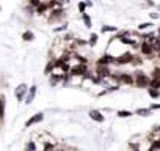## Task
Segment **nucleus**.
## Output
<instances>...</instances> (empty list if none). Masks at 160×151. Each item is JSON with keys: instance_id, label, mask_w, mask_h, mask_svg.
<instances>
[{"instance_id": "4", "label": "nucleus", "mask_w": 160, "mask_h": 151, "mask_svg": "<svg viewBox=\"0 0 160 151\" xmlns=\"http://www.w3.org/2000/svg\"><path fill=\"white\" fill-rule=\"evenodd\" d=\"M133 60H135V57L130 52H126L124 55L115 57V65H130Z\"/></svg>"}, {"instance_id": "27", "label": "nucleus", "mask_w": 160, "mask_h": 151, "mask_svg": "<svg viewBox=\"0 0 160 151\" xmlns=\"http://www.w3.org/2000/svg\"><path fill=\"white\" fill-rule=\"evenodd\" d=\"M151 79H160V69H158V68L152 71V77H151Z\"/></svg>"}, {"instance_id": "19", "label": "nucleus", "mask_w": 160, "mask_h": 151, "mask_svg": "<svg viewBox=\"0 0 160 151\" xmlns=\"http://www.w3.org/2000/svg\"><path fill=\"white\" fill-rule=\"evenodd\" d=\"M158 149H160V140H155V142H152V145H151L149 151H158Z\"/></svg>"}, {"instance_id": "14", "label": "nucleus", "mask_w": 160, "mask_h": 151, "mask_svg": "<svg viewBox=\"0 0 160 151\" xmlns=\"http://www.w3.org/2000/svg\"><path fill=\"white\" fill-rule=\"evenodd\" d=\"M57 66V60H50L49 63H47V66H46V69H44V72L46 74H50L52 71H53V68Z\"/></svg>"}, {"instance_id": "8", "label": "nucleus", "mask_w": 160, "mask_h": 151, "mask_svg": "<svg viewBox=\"0 0 160 151\" xmlns=\"http://www.w3.org/2000/svg\"><path fill=\"white\" fill-rule=\"evenodd\" d=\"M112 63H115V57L110 55V54H107V55H104L102 58H99L98 66H110Z\"/></svg>"}, {"instance_id": "29", "label": "nucleus", "mask_w": 160, "mask_h": 151, "mask_svg": "<svg viewBox=\"0 0 160 151\" xmlns=\"http://www.w3.org/2000/svg\"><path fill=\"white\" fill-rule=\"evenodd\" d=\"M151 110H155V109H160V104H152L151 107H149Z\"/></svg>"}, {"instance_id": "28", "label": "nucleus", "mask_w": 160, "mask_h": 151, "mask_svg": "<svg viewBox=\"0 0 160 151\" xmlns=\"http://www.w3.org/2000/svg\"><path fill=\"white\" fill-rule=\"evenodd\" d=\"M66 29H68V25H60V27L55 29V32H63V30H66Z\"/></svg>"}, {"instance_id": "9", "label": "nucleus", "mask_w": 160, "mask_h": 151, "mask_svg": "<svg viewBox=\"0 0 160 151\" xmlns=\"http://www.w3.org/2000/svg\"><path fill=\"white\" fill-rule=\"evenodd\" d=\"M42 120H44V115H42V113H35L30 120H27L25 128H30V126H33V124H36V123H41Z\"/></svg>"}, {"instance_id": "31", "label": "nucleus", "mask_w": 160, "mask_h": 151, "mask_svg": "<svg viewBox=\"0 0 160 151\" xmlns=\"http://www.w3.org/2000/svg\"><path fill=\"white\" fill-rule=\"evenodd\" d=\"M58 2H60V3H61V2H64V0H58Z\"/></svg>"}, {"instance_id": "16", "label": "nucleus", "mask_w": 160, "mask_h": 151, "mask_svg": "<svg viewBox=\"0 0 160 151\" xmlns=\"http://www.w3.org/2000/svg\"><path fill=\"white\" fill-rule=\"evenodd\" d=\"M5 117V99L0 96V120H3Z\"/></svg>"}, {"instance_id": "2", "label": "nucleus", "mask_w": 160, "mask_h": 151, "mask_svg": "<svg viewBox=\"0 0 160 151\" xmlns=\"http://www.w3.org/2000/svg\"><path fill=\"white\" fill-rule=\"evenodd\" d=\"M69 74L71 76H78V77H85L88 74V65L87 63H82V65H77L74 68L69 69Z\"/></svg>"}, {"instance_id": "18", "label": "nucleus", "mask_w": 160, "mask_h": 151, "mask_svg": "<svg viewBox=\"0 0 160 151\" xmlns=\"http://www.w3.org/2000/svg\"><path fill=\"white\" fill-rule=\"evenodd\" d=\"M130 115H132L130 110H119V112H118V117H119V118H127V117H130Z\"/></svg>"}, {"instance_id": "10", "label": "nucleus", "mask_w": 160, "mask_h": 151, "mask_svg": "<svg viewBox=\"0 0 160 151\" xmlns=\"http://www.w3.org/2000/svg\"><path fill=\"white\" fill-rule=\"evenodd\" d=\"M36 85H32L30 88H28V91H27V96H25V104H32L33 102V99H35V96H36Z\"/></svg>"}, {"instance_id": "5", "label": "nucleus", "mask_w": 160, "mask_h": 151, "mask_svg": "<svg viewBox=\"0 0 160 151\" xmlns=\"http://www.w3.org/2000/svg\"><path fill=\"white\" fill-rule=\"evenodd\" d=\"M27 91H28V87L25 85V84H21V85H18V88L14 90V96H16V99L21 102V101H24L25 99V96H27Z\"/></svg>"}, {"instance_id": "20", "label": "nucleus", "mask_w": 160, "mask_h": 151, "mask_svg": "<svg viewBox=\"0 0 160 151\" xmlns=\"http://www.w3.org/2000/svg\"><path fill=\"white\" fill-rule=\"evenodd\" d=\"M88 5H90V3H88V2H80V3H78V11H80V13H82V14H83V13H85V10H87V7H88Z\"/></svg>"}, {"instance_id": "22", "label": "nucleus", "mask_w": 160, "mask_h": 151, "mask_svg": "<svg viewBox=\"0 0 160 151\" xmlns=\"http://www.w3.org/2000/svg\"><path fill=\"white\" fill-rule=\"evenodd\" d=\"M116 30H118V29L113 27V25H104V27H102V32H104V33H105V32H116Z\"/></svg>"}, {"instance_id": "24", "label": "nucleus", "mask_w": 160, "mask_h": 151, "mask_svg": "<svg viewBox=\"0 0 160 151\" xmlns=\"http://www.w3.org/2000/svg\"><path fill=\"white\" fill-rule=\"evenodd\" d=\"M149 96H151V98H157V96H160V93H158V90L149 88Z\"/></svg>"}, {"instance_id": "11", "label": "nucleus", "mask_w": 160, "mask_h": 151, "mask_svg": "<svg viewBox=\"0 0 160 151\" xmlns=\"http://www.w3.org/2000/svg\"><path fill=\"white\" fill-rule=\"evenodd\" d=\"M63 8H53V10H50V21H58V19H61L63 18Z\"/></svg>"}, {"instance_id": "32", "label": "nucleus", "mask_w": 160, "mask_h": 151, "mask_svg": "<svg viewBox=\"0 0 160 151\" xmlns=\"http://www.w3.org/2000/svg\"><path fill=\"white\" fill-rule=\"evenodd\" d=\"M158 57H160V50H158Z\"/></svg>"}, {"instance_id": "6", "label": "nucleus", "mask_w": 160, "mask_h": 151, "mask_svg": "<svg viewBox=\"0 0 160 151\" xmlns=\"http://www.w3.org/2000/svg\"><path fill=\"white\" fill-rule=\"evenodd\" d=\"M140 52H141L143 55H146V57H151V55L154 54V47H152L151 43L141 41V44H140Z\"/></svg>"}, {"instance_id": "23", "label": "nucleus", "mask_w": 160, "mask_h": 151, "mask_svg": "<svg viewBox=\"0 0 160 151\" xmlns=\"http://www.w3.org/2000/svg\"><path fill=\"white\" fill-rule=\"evenodd\" d=\"M149 112H151V109H138V110H137L138 115H144V117H146V115H151Z\"/></svg>"}, {"instance_id": "30", "label": "nucleus", "mask_w": 160, "mask_h": 151, "mask_svg": "<svg viewBox=\"0 0 160 151\" xmlns=\"http://www.w3.org/2000/svg\"><path fill=\"white\" fill-rule=\"evenodd\" d=\"M151 18H152V19H157V18H158V13H151Z\"/></svg>"}, {"instance_id": "13", "label": "nucleus", "mask_w": 160, "mask_h": 151, "mask_svg": "<svg viewBox=\"0 0 160 151\" xmlns=\"http://www.w3.org/2000/svg\"><path fill=\"white\" fill-rule=\"evenodd\" d=\"M49 10V7H47V2H41L36 8H35V13L36 14H44L46 11Z\"/></svg>"}, {"instance_id": "3", "label": "nucleus", "mask_w": 160, "mask_h": 151, "mask_svg": "<svg viewBox=\"0 0 160 151\" xmlns=\"http://www.w3.org/2000/svg\"><path fill=\"white\" fill-rule=\"evenodd\" d=\"M119 41L126 46H135L138 43V36L137 35H130L129 32H124V35L119 38Z\"/></svg>"}, {"instance_id": "34", "label": "nucleus", "mask_w": 160, "mask_h": 151, "mask_svg": "<svg viewBox=\"0 0 160 151\" xmlns=\"http://www.w3.org/2000/svg\"><path fill=\"white\" fill-rule=\"evenodd\" d=\"M158 132H160V128H158Z\"/></svg>"}, {"instance_id": "12", "label": "nucleus", "mask_w": 160, "mask_h": 151, "mask_svg": "<svg viewBox=\"0 0 160 151\" xmlns=\"http://www.w3.org/2000/svg\"><path fill=\"white\" fill-rule=\"evenodd\" d=\"M90 118H91L93 121H98V123H102V121H104V115H102L99 110H91V112H90Z\"/></svg>"}, {"instance_id": "21", "label": "nucleus", "mask_w": 160, "mask_h": 151, "mask_svg": "<svg viewBox=\"0 0 160 151\" xmlns=\"http://www.w3.org/2000/svg\"><path fill=\"white\" fill-rule=\"evenodd\" d=\"M82 19H83V22H85V25H87V27H91V19H90V16H88L87 13H83V14H82Z\"/></svg>"}, {"instance_id": "26", "label": "nucleus", "mask_w": 160, "mask_h": 151, "mask_svg": "<svg viewBox=\"0 0 160 151\" xmlns=\"http://www.w3.org/2000/svg\"><path fill=\"white\" fill-rule=\"evenodd\" d=\"M151 25H152L151 22H143V24H140V25H138V29H140V30H146V29H149Z\"/></svg>"}, {"instance_id": "7", "label": "nucleus", "mask_w": 160, "mask_h": 151, "mask_svg": "<svg viewBox=\"0 0 160 151\" xmlns=\"http://www.w3.org/2000/svg\"><path fill=\"white\" fill-rule=\"evenodd\" d=\"M118 82H122V84L132 85V84H133V76L129 74V72H122V74L118 76Z\"/></svg>"}, {"instance_id": "33", "label": "nucleus", "mask_w": 160, "mask_h": 151, "mask_svg": "<svg viewBox=\"0 0 160 151\" xmlns=\"http://www.w3.org/2000/svg\"><path fill=\"white\" fill-rule=\"evenodd\" d=\"M0 11H2V7H0Z\"/></svg>"}, {"instance_id": "1", "label": "nucleus", "mask_w": 160, "mask_h": 151, "mask_svg": "<svg viewBox=\"0 0 160 151\" xmlns=\"http://www.w3.org/2000/svg\"><path fill=\"white\" fill-rule=\"evenodd\" d=\"M133 82L140 87V88H146V87H149V82H151V77L149 76H146L144 72H135V79H133Z\"/></svg>"}, {"instance_id": "15", "label": "nucleus", "mask_w": 160, "mask_h": 151, "mask_svg": "<svg viewBox=\"0 0 160 151\" xmlns=\"http://www.w3.org/2000/svg\"><path fill=\"white\" fill-rule=\"evenodd\" d=\"M33 38H35V35H33V32H30V30H27V32L22 33V39H24V41H33Z\"/></svg>"}, {"instance_id": "25", "label": "nucleus", "mask_w": 160, "mask_h": 151, "mask_svg": "<svg viewBox=\"0 0 160 151\" xmlns=\"http://www.w3.org/2000/svg\"><path fill=\"white\" fill-rule=\"evenodd\" d=\"M28 3H30V7L35 10V8H36L39 3H41V0H28Z\"/></svg>"}, {"instance_id": "17", "label": "nucleus", "mask_w": 160, "mask_h": 151, "mask_svg": "<svg viewBox=\"0 0 160 151\" xmlns=\"http://www.w3.org/2000/svg\"><path fill=\"white\" fill-rule=\"evenodd\" d=\"M98 38H99V36H98L96 33H93V35L90 36V39H88V44H90V46H96V44H98Z\"/></svg>"}]
</instances>
